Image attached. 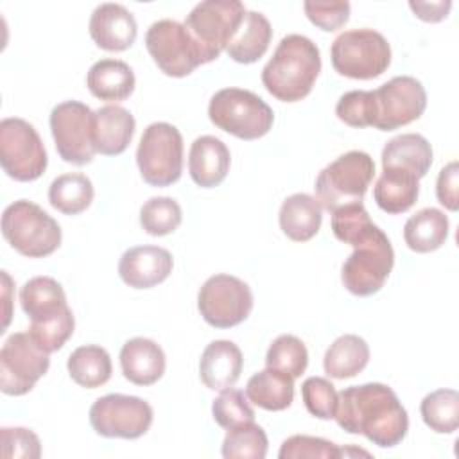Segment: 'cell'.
I'll use <instances>...</instances> for the list:
<instances>
[{
    "mask_svg": "<svg viewBox=\"0 0 459 459\" xmlns=\"http://www.w3.org/2000/svg\"><path fill=\"white\" fill-rule=\"evenodd\" d=\"M183 212L172 197H151L140 208V224L152 237H163L178 230Z\"/></svg>",
    "mask_w": 459,
    "mask_h": 459,
    "instance_id": "obj_37",
    "label": "cell"
},
{
    "mask_svg": "<svg viewBox=\"0 0 459 459\" xmlns=\"http://www.w3.org/2000/svg\"><path fill=\"white\" fill-rule=\"evenodd\" d=\"M172 255L160 246L129 247L118 262L122 281L133 289H151L172 273Z\"/></svg>",
    "mask_w": 459,
    "mask_h": 459,
    "instance_id": "obj_18",
    "label": "cell"
},
{
    "mask_svg": "<svg viewBox=\"0 0 459 459\" xmlns=\"http://www.w3.org/2000/svg\"><path fill=\"white\" fill-rule=\"evenodd\" d=\"M459 165L457 161H450L439 170L437 181H436V195L437 201L450 212H457L459 208Z\"/></svg>",
    "mask_w": 459,
    "mask_h": 459,
    "instance_id": "obj_45",
    "label": "cell"
},
{
    "mask_svg": "<svg viewBox=\"0 0 459 459\" xmlns=\"http://www.w3.org/2000/svg\"><path fill=\"white\" fill-rule=\"evenodd\" d=\"M375 176V161L364 151H348L328 163L316 178V201L330 213L362 203Z\"/></svg>",
    "mask_w": 459,
    "mask_h": 459,
    "instance_id": "obj_4",
    "label": "cell"
},
{
    "mask_svg": "<svg viewBox=\"0 0 459 459\" xmlns=\"http://www.w3.org/2000/svg\"><path fill=\"white\" fill-rule=\"evenodd\" d=\"M242 351L226 339L210 342L199 360V377L212 391H226L235 385L242 373Z\"/></svg>",
    "mask_w": 459,
    "mask_h": 459,
    "instance_id": "obj_21",
    "label": "cell"
},
{
    "mask_svg": "<svg viewBox=\"0 0 459 459\" xmlns=\"http://www.w3.org/2000/svg\"><path fill=\"white\" fill-rule=\"evenodd\" d=\"M88 30L97 47L109 52L129 48L138 34L134 16L120 4L106 2L93 9Z\"/></svg>",
    "mask_w": 459,
    "mask_h": 459,
    "instance_id": "obj_19",
    "label": "cell"
},
{
    "mask_svg": "<svg viewBox=\"0 0 459 459\" xmlns=\"http://www.w3.org/2000/svg\"><path fill=\"white\" fill-rule=\"evenodd\" d=\"M337 425L362 434L380 448H393L407 436L409 416L396 393L378 382L351 385L337 393Z\"/></svg>",
    "mask_w": 459,
    "mask_h": 459,
    "instance_id": "obj_1",
    "label": "cell"
},
{
    "mask_svg": "<svg viewBox=\"0 0 459 459\" xmlns=\"http://www.w3.org/2000/svg\"><path fill=\"white\" fill-rule=\"evenodd\" d=\"M335 115L341 122L350 127H368L373 126L375 108H373V91L353 90L341 95Z\"/></svg>",
    "mask_w": 459,
    "mask_h": 459,
    "instance_id": "obj_42",
    "label": "cell"
},
{
    "mask_svg": "<svg viewBox=\"0 0 459 459\" xmlns=\"http://www.w3.org/2000/svg\"><path fill=\"white\" fill-rule=\"evenodd\" d=\"M425 425L437 434H452L459 427V394L455 389L429 393L420 405Z\"/></svg>",
    "mask_w": 459,
    "mask_h": 459,
    "instance_id": "obj_34",
    "label": "cell"
},
{
    "mask_svg": "<svg viewBox=\"0 0 459 459\" xmlns=\"http://www.w3.org/2000/svg\"><path fill=\"white\" fill-rule=\"evenodd\" d=\"M197 308L210 326L231 328L251 314L253 292L237 276L213 274L199 289Z\"/></svg>",
    "mask_w": 459,
    "mask_h": 459,
    "instance_id": "obj_15",
    "label": "cell"
},
{
    "mask_svg": "<svg viewBox=\"0 0 459 459\" xmlns=\"http://www.w3.org/2000/svg\"><path fill=\"white\" fill-rule=\"evenodd\" d=\"M231 163L226 143L212 134L195 138L188 152V172L192 181L201 188H212L224 181Z\"/></svg>",
    "mask_w": 459,
    "mask_h": 459,
    "instance_id": "obj_20",
    "label": "cell"
},
{
    "mask_svg": "<svg viewBox=\"0 0 459 459\" xmlns=\"http://www.w3.org/2000/svg\"><path fill=\"white\" fill-rule=\"evenodd\" d=\"M278 221L283 235L294 242H307L321 228V206L308 194H292L281 203Z\"/></svg>",
    "mask_w": 459,
    "mask_h": 459,
    "instance_id": "obj_26",
    "label": "cell"
},
{
    "mask_svg": "<svg viewBox=\"0 0 459 459\" xmlns=\"http://www.w3.org/2000/svg\"><path fill=\"white\" fill-rule=\"evenodd\" d=\"M0 163L14 181H34L45 172L47 151L32 124L18 117L0 122Z\"/></svg>",
    "mask_w": 459,
    "mask_h": 459,
    "instance_id": "obj_12",
    "label": "cell"
},
{
    "mask_svg": "<svg viewBox=\"0 0 459 459\" xmlns=\"http://www.w3.org/2000/svg\"><path fill=\"white\" fill-rule=\"evenodd\" d=\"M301 398L307 411L319 420H332L337 409V391L323 377H308L301 384Z\"/></svg>",
    "mask_w": 459,
    "mask_h": 459,
    "instance_id": "obj_41",
    "label": "cell"
},
{
    "mask_svg": "<svg viewBox=\"0 0 459 459\" xmlns=\"http://www.w3.org/2000/svg\"><path fill=\"white\" fill-rule=\"evenodd\" d=\"M307 18L319 29L332 32L341 29L350 18V2H312L303 4Z\"/></svg>",
    "mask_w": 459,
    "mask_h": 459,
    "instance_id": "obj_44",
    "label": "cell"
},
{
    "mask_svg": "<svg viewBox=\"0 0 459 459\" xmlns=\"http://www.w3.org/2000/svg\"><path fill=\"white\" fill-rule=\"evenodd\" d=\"M375 228L377 224H373L362 203L346 204L332 213V231L335 238L344 244L355 246Z\"/></svg>",
    "mask_w": 459,
    "mask_h": 459,
    "instance_id": "obj_38",
    "label": "cell"
},
{
    "mask_svg": "<svg viewBox=\"0 0 459 459\" xmlns=\"http://www.w3.org/2000/svg\"><path fill=\"white\" fill-rule=\"evenodd\" d=\"M246 396L265 411H283L294 400V378L265 368L247 380Z\"/></svg>",
    "mask_w": 459,
    "mask_h": 459,
    "instance_id": "obj_31",
    "label": "cell"
},
{
    "mask_svg": "<svg viewBox=\"0 0 459 459\" xmlns=\"http://www.w3.org/2000/svg\"><path fill=\"white\" fill-rule=\"evenodd\" d=\"M145 47L156 66L169 77H185L204 63L201 48L176 20H158L145 34Z\"/></svg>",
    "mask_w": 459,
    "mask_h": 459,
    "instance_id": "obj_14",
    "label": "cell"
},
{
    "mask_svg": "<svg viewBox=\"0 0 459 459\" xmlns=\"http://www.w3.org/2000/svg\"><path fill=\"white\" fill-rule=\"evenodd\" d=\"M0 443L4 459H38L41 455L39 437L30 429L2 427Z\"/></svg>",
    "mask_w": 459,
    "mask_h": 459,
    "instance_id": "obj_43",
    "label": "cell"
},
{
    "mask_svg": "<svg viewBox=\"0 0 459 459\" xmlns=\"http://www.w3.org/2000/svg\"><path fill=\"white\" fill-rule=\"evenodd\" d=\"M2 235L20 255L43 258L61 244L59 224L36 203L18 199L2 213Z\"/></svg>",
    "mask_w": 459,
    "mask_h": 459,
    "instance_id": "obj_5",
    "label": "cell"
},
{
    "mask_svg": "<svg viewBox=\"0 0 459 459\" xmlns=\"http://www.w3.org/2000/svg\"><path fill=\"white\" fill-rule=\"evenodd\" d=\"M448 230V217L441 210L423 208L407 219L403 238L409 249L416 253H430L445 244Z\"/></svg>",
    "mask_w": 459,
    "mask_h": 459,
    "instance_id": "obj_30",
    "label": "cell"
},
{
    "mask_svg": "<svg viewBox=\"0 0 459 459\" xmlns=\"http://www.w3.org/2000/svg\"><path fill=\"white\" fill-rule=\"evenodd\" d=\"M420 195V179L398 169H382L375 183L373 197L380 210L396 215L407 212Z\"/></svg>",
    "mask_w": 459,
    "mask_h": 459,
    "instance_id": "obj_28",
    "label": "cell"
},
{
    "mask_svg": "<svg viewBox=\"0 0 459 459\" xmlns=\"http://www.w3.org/2000/svg\"><path fill=\"white\" fill-rule=\"evenodd\" d=\"M368 342L355 333H344L328 346L323 359V368L328 377L344 380L359 375L368 366Z\"/></svg>",
    "mask_w": 459,
    "mask_h": 459,
    "instance_id": "obj_29",
    "label": "cell"
},
{
    "mask_svg": "<svg viewBox=\"0 0 459 459\" xmlns=\"http://www.w3.org/2000/svg\"><path fill=\"white\" fill-rule=\"evenodd\" d=\"M20 303L30 319L29 333L48 353L57 351L74 333V314L59 281L34 276L20 290Z\"/></svg>",
    "mask_w": 459,
    "mask_h": 459,
    "instance_id": "obj_3",
    "label": "cell"
},
{
    "mask_svg": "<svg viewBox=\"0 0 459 459\" xmlns=\"http://www.w3.org/2000/svg\"><path fill=\"white\" fill-rule=\"evenodd\" d=\"M212 414L219 427L233 429L237 425L255 421V411L247 402V396L238 389H226L212 403Z\"/></svg>",
    "mask_w": 459,
    "mask_h": 459,
    "instance_id": "obj_39",
    "label": "cell"
},
{
    "mask_svg": "<svg viewBox=\"0 0 459 459\" xmlns=\"http://www.w3.org/2000/svg\"><path fill=\"white\" fill-rule=\"evenodd\" d=\"M280 459H337L342 457V448L335 443L307 436V434H294L287 437L278 452Z\"/></svg>",
    "mask_w": 459,
    "mask_h": 459,
    "instance_id": "obj_40",
    "label": "cell"
},
{
    "mask_svg": "<svg viewBox=\"0 0 459 459\" xmlns=\"http://www.w3.org/2000/svg\"><path fill=\"white\" fill-rule=\"evenodd\" d=\"M50 131L57 154L72 165H86L97 154L95 111L79 100H65L50 111Z\"/></svg>",
    "mask_w": 459,
    "mask_h": 459,
    "instance_id": "obj_11",
    "label": "cell"
},
{
    "mask_svg": "<svg viewBox=\"0 0 459 459\" xmlns=\"http://www.w3.org/2000/svg\"><path fill=\"white\" fill-rule=\"evenodd\" d=\"M332 66L350 79H375L391 65L387 39L373 29H353L339 34L330 48Z\"/></svg>",
    "mask_w": 459,
    "mask_h": 459,
    "instance_id": "obj_7",
    "label": "cell"
},
{
    "mask_svg": "<svg viewBox=\"0 0 459 459\" xmlns=\"http://www.w3.org/2000/svg\"><path fill=\"white\" fill-rule=\"evenodd\" d=\"M409 7L414 11V14L423 22H439L446 18L452 2L450 0H439V2H409Z\"/></svg>",
    "mask_w": 459,
    "mask_h": 459,
    "instance_id": "obj_46",
    "label": "cell"
},
{
    "mask_svg": "<svg viewBox=\"0 0 459 459\" xmlns=\"http://www.w3.org/2000/svg\"><path fill=\"white\" fill-rule=\"evenodd\" d=\"M351 247L353 253L346 258L341 269L342 285L355 296H371L384 287L393 269V246L387 235L377 226Z\"/></svg>",
    "mask_w": 459,
    "mask_h": 459,
    "instance_id": "obj_10",
    "label": "cell"
},
{
    "mask_svg": "<svg viewBox=\"0 0 459 459\" xmlns=\"http://www.w3.org/2000/svg\"><path fill=\"white\" fill-rule=\"evenodd\" d=\"M165 353L158 342L147 337H133L120 350L124 377L136 385H152L165 373Z\"/></svg>",
    "mask_w": 459,
    "mask_h": 459,
    "instance_id": "obj_22",
    "label": "cell"
},
{
    "mask_svg": "<svg viewBox=\"0 0 459 459\" xmlns=\"http://www.w3.org/2000/svg\"><path fill=\"white\" fill-rule=\"evenodd\" d=\"M136 163L145 183L169 186L183 172V136L169 122H154L143 129L136 149Z\"/></svg>",
    "mask_w": 459,
    "mask_h": 459,
    "instance_id": "obj_8",
    "label": "cell"
},
{
    "mask_svg": "<svg viewBox=\"0 0 459 459\" xmlns=\"http://www.w3.org/2000/svg\"><path fill=\"white\" fill-rule=\"evenodd\" d=\"M212 124L240 140H256L269 133L274 122L271 106L256 93L242 88L219 90L210 104Z\"/></svg>",
    "mask_w": 459,
    "mask_h": 459,
    "instance_id": "obj_6",
    "label": "cell"
},
{
    "mask_svg": "<svg viewBox=\"0 0 459 459\" xmlns=\"http://www.w3.org/2000/svg\"><path fill=\"white\" fill-rule=\"evenodd\" d=\"M68 373L75 384L86 389L104 385L111 378V357L102 346L86 344L75 348L66 362Z\"/></svg>",
    "mask_w": 459,
    "mask_h": 459,
    "instance_id": "obj_32",
    "label": "cell"
},
{
    "mask_svg": "<svg viewBox=\"0 0 459 459\" xmlns=\"http://www.w3.org/2000/svg\"><path fill=\"white\" fill-rule=\"evenodd\" d=\"M373 91V127L394 131L418 120L427 108L423 84L411 75H396Z\"/></svg>",
    "mask_w": 459,
    "mask_h": 459,
    "instance_id": "obj_17",
    "label": "cell"
},
{
    "mask_svg": "<svg viewBox=\"0 0 459 459\" xmlns=\"http://www.w3.org/2000/svg\"><path fill=\"white\" fill-rule=\"evenodd\" d=\"M273 29L269 20L256 11H246V16L226 47L228 56L242 65L258 61L269 48Z\"/></svg>",
    "mask_w": 459,
    "mask_h": 459,
    "instance_id": "obj_27",
    "label": "cell"
},
{
    "mask_svg": "<svg viewBox=\"0 0 459 459\" xmlns=\"http://www.w3.org/2000/svg\"><path fill=\"white\" fill-rule=\"evenodd\" d=\"M267 434L255 421L228 429L222 441L224 459H264L267 455Z\"/></svg>",
    "mask_w": 459,
    "mask_h": 459,
    "instance_id": "obj_35",
    "label": "cell"
},
{
    "mask_svg": "<svg viewBox=\"0 0 459 459\" xmlns=\"http://www.w3.org/2000/svg\"><path fill=\"white\" fill-rule=\"evenodd\" d=\"M152 416V407L145 400L120 393L100 396L90 407V423L104 437H142L151 429Z\"/></svg>",
    "mask_w": 459,
    "mask_h": 459,
    "instance_id": "obj_16",
    "label": "cell"
},
{
    "mask_svg": "<svg viewBox=\"0 0 459 459\" xmlns=\"http://www.w3.org/2000/svg\"><path fill=\"white\" fill-rule=\"evenodd\" d=\"M246 16V7L238 0L199 2L185 18V27L201 48L204 63H210L226 50Z\"/></svg>",
    "mask_w": 459,
    "mask_h": 459,
    "instance_id": "obj_9",
    "label": "cell"
},
{
    "mask_svg": "<svg viewBox=\"0 0 459 459\" xmlns=\"http://www.w3.org/2000/svg\"><path fill=\"white\" fill-rule=\"evenodd\" d=\"M308 364V351L301 339L290 333L276 337L265 355V366L276 371H281L292 378H298L305 373Z\"/></svg>",
    "mask_w": 459,
    "mask_h": 459,
    "instance_id": "obj_36",
    "label": "cell"
},
{
    "mask_svg": "<svg viewBox=\"0 0 459 459\" xmlns=\"http://www.w3.org/2000/svg\"><path fill=\"white\" fill-rule=\"evenodd\" d=\"M91 201L93 185L90 178L81 172L61 174L48 186V203L61 213L77 215L84 212Z\"/></svg>",
    "mask_w": 459,
    "mask_h": 459,
    "instance_id": "obj_33",
    "label": "cell"
},
{
    "mask_svg": "<svg viewBox=\"0 0 459 459\" xmlns=\"http://www.w3.org/2000/svg\"><path fill=\"white\" fill-rule=\"evenodd\" d=\"M134 117L129 109L108 104L95 111V142L97 152L104 156L122 154L134 134Z\"/></svg>",
    "mask_w": 459,
    "mask_h": 459,
    "instance_id": "obj_24",
    "label": "cell"
},
{
    "mask_svg": "<svg viewBox=\"0 0 459 459\" xmlns=\"http://www.w3.org/2000/svg\"><path fill=\"white\" fill-rule=\"evenodd\" d=\"M133 68L120 59H100L86 75V86L93 97L108 102L126 100L134 91Z\"/></svg>",
    "mask_w": 459,
    "mask_h": 459,
    "instance_id": "obj_25",
    "label": "cell"
},
{
    "mask_svg": "<svg viewBox=\"0 0 459 459\" xmlns=\"http://www.w3.org/2000/svg\"><path fill=\"white\" fill-rule=\"evenodd\" d=\"M48 351L29 332H16L0 350V389L9 396L29 393L48 371Z\"/></svg>",
    "mask_w": 459,
    "mask_h": 459,
    "instance_id": "obj_13",
    "label": "cell"
},
{
    "mask_svg": "<svg viewBox=\"0 0 459 459\" xmlns=\"http://www.w3.org/2000/svg\"><path fill=\"white\" fill-rule=\"evenodd\" d=\"M432 165V147L418 133L391 138L382 149V169H398L421 179Z\"/></svg>",
    "mask_w": 459,
    "mask_h": 459,
    "instance_id": "obj_23",
    "label": "cell"
},
{
    "mask_svg": "<svg viewBox=\"0 0 459 459\" xmlns=\"http://www.w3.org/2000/svg\"><path fill=\"white\" fill-rule=\"evenodd\" d=\"M321 72L317 45L301 34H287L262 70L265 90L281 102L305 99Z\"/></svg>",
    "mask_w": 459,
    "mask_h": 459,
    "instance_id": "obj_2",
    "label": "cell"
}]
</instances>
